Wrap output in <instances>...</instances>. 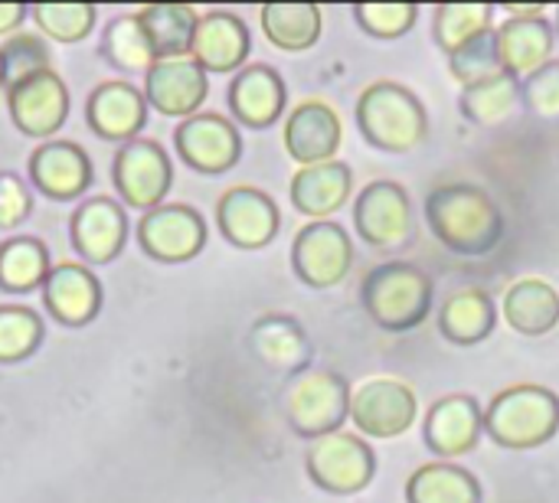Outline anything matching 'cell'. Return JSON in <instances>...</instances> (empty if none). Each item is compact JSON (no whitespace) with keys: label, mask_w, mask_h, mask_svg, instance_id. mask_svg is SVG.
I'll use <instances>...</instances> for the list:
<instances>
[{"label":"cell","mask_w":559,"mask_h":503,"mask_svg":"<svg viewBox=\"0 0 559 503\" xmlns=\"http://www.w3.org/2000/svg\"><path fill=\"white\" fill-rule=\"evenodd\" d=\"M85 115L98 137L128 144L147 121V101L131 82H105L92 92Z\"/></svg>","instance_id":"obj_25"},{"label":"cell","mask_w":559,"mask_h":503,"mask_svg":"<svg viewBox=\"0 0 559 503\" xmlns=\"http://www.w3.org/2000/svg\"><path fill=\"white\" fill-rule=\"evenodd\" d=\"M367 318L386 334H406L426 324L436 301L432 278L413 262H380L360 285Z\"/></svg>","instance_id":"obj_3"},{"label":"cell","mask_w":559,"mask_h":503,"mask_svg":"<svg viewBox=\"0 0 559 503\" xmlns=\"http://www.w3.org/2000/svg\"><path fill=\"white\" fill-rule=\"evenodd\" d=\"M501 314L521 337H547L559 327V291L544 278H521L504 291Z\"/></svg>","instance_id":"obj_27"},{"label":"cell","mask_w":559,"mask_h":503,"mask_svg":"<svg viewBox=\"0 0 559 503\" xmlns=\"http://www.w3.org/2000/svg\"><path fill=\"white\" fill-rule=\"evenodd\" d=\"M216 223H219V232L236 249L252 252V249H265L278 236L282 216L269 193L255 187H233L219 196Z\"/></svg>","instance_id":"obj_13"},{"label":"cell","mask_w":559,"mask_h":503,"mask_svg":"<svg viewBox=\"0 0 559 503\" xmlns=\"http://www.w3.org/2000/svg\"><path fill=\"white\" fill-rule=\"evenodd\" d=\"M559 432V396L537 383H514L485 406V435L504 452H534Z\"/></svg>","instance_id":"obj_4"},{"label":"cell","mask_w":559,"mask_h":503,"mask_svg":"<svg viewBox=\"0 0 559 503\" xmlns=\"http://www.w3.org/2000/svg\"><path fill=\"white\" fill-rule=\"evenodd\" d=\"M354 20L373 39H400L416 26L419 7L416 3H354Z\"/></svg>","instance_id":"obj_40"},{"label":"cell","mask_w":559,"mask_h":503,"mask_svg":"<svg viewBox=\"0 0 559 503\" xmlns=\"http://www.w3.org/2000/svg\"><path fill=\"white\" fill-rule=\"evenodd\" d=\"M495 33L501 65L518 82H524L554 59L557 29L544 16H508L501 26H495Z\"/></svg>","instance_id":"obj_20"},{"label":"cell","mask_w":559,"mask_h":503,"mask_svg":"<svg viewBox=\"0 0 559 503\" xmlns=\"http://www.w3.org/2000/svg\"><path fill=\"white\" fill-rule=\"evenodd\" d=\"M33 16H36L39 29L59 43L85 39L95 26V7L92 3H36Z\"/></svg>","instance_id":"obj_39"},{"label":"cell","mask_w":559,"mask_h":503,"mask_svg":"<svg viewBox=\"0 0 559 503\" xmlns=\"http://www.w3.org/2000/svg\"><path fill=\"white\" fill-rule=\"evenodd\" d=\"M406 503H485V488L455 462H429L409 475Z\"/></svg>","instance_id":"obj_29"},{"label":"cell","mask_w":559,"mask_h":503,"mask_svg":"<svg viewBox=\"0 0 559 503\" xmlns=\"http://www.w3.org/2000/svg\"><path fill=\"white\" fill-rule=\"evenodd\" d=\"M128 239V216L115 200H88L72 216V245L85 262H111Z\"/></svg>","instance_id":"obj_24"},{"label":"cell","mask_w":559,"mask_h":503,"mask_svg":"<svg viewBox=\"0 0 559 503\" xmlns=\"http://www.w3.org/2000/svg\"><path fill=\"white\" fill-rule=\"evenodd\" d=\"M249 350L265 370L292 380L308 373L314 357L308 331L292 314H262L249 331Z\"/></svg>","instance_id":"obj_17"},{"label":"cell","mask_w":559,"mask_h":503,"mask_svg":"<svg viewBox=\"0 0 559 503\" xmlns=\"http://www.w3.org/2000/svg\"><path fill=\"white\" fill-rule=\"evenodd\" d=\"M521 105L540 118V121H559V59L554 56L544 69L527 75L521 82Z\"/></svg>","instance_id":"obj_41"},{"label":"cell","mask_w":559,"mask_h":503,"mask_svg":"<svg viewBox=\"0 0 559 503\" xmlns=\"http://www.w3.org/2000/svg\"><path fill=\"white\" fill-rule=\"evenodd\" d=\"M518 105H521V82L511 79L508 72L488 82H478L472 88H462L459 95L462 115L478 128H498L518 111Z\"/></svg>","instance_id":"obj_32"},{"label":"cell","mask_w":559,"mask_h":503,"mask_svg":"<svg viewBox=\"0 0 559 503\" xmlns=\"http://www.w3.org/2000/svg\"><path fill=\"white\" fill-rule=\"evenodd\" d=\"M305 471L318 491L334 498H354L373 484L377 452L367 445V439L354 432H334L308 445Z\"/></svg>","instance_id":"obj_6"},{"label":"cell","mask_w":559,"mask_h":503,"mask_svg":"<svg viewBox=\"0 0 559 503\" xmlns=\"http://www.w3.org/2000/svg\"><path fill=\"white\" fill-rule=\"evenodd\" d=\"M49 252L39 239H7L0 245V288L26 295L49 278Z\"/></svg>","instance_id":"obj_33"},{"label":"cell","mask_w":559,"mask_h":503,"mask_svg":"<svg viewBox=\"0 0 559 503\" xmlns=\"http://www.w3.org/2000/svg\"><path fill=\"white\" fill-rule=\"evenodd\" d=\"M0 62H3V85L13 88L33 75L49 72V49L39 36L20 33L0 46Z\"/></svg>","instance_id":"obj_38"},{"label":"cell","mask_w":559,"mask_h":503,"mask_svg":"<svg viewBox=\"0 0 559 503\" xmlns=\"http://www.w3.org/2000/svg\"><path fill=\"white\" fill-rule=\"evenodd\" d=\"M547 13V7L544 3H527V7H521V3H508L504 7V16H544Z\"/></svg>","instance_id":"obj_44"},{"label":"cell","mask_w":559,"mask_h":503,"mask_svg":"<svg viewBox=\"0 0 559 503\" xmlns=\"http://www.w3.org/2000/svg\"><path fill=\"white\" fill-rule=\"evenodd\" d=\"M498 327V304L485 288H459L439 311V334L452 347H478Z\"/></svg>","instance_id":"obj_26"},{"label":"cell","mask_w":559,"mask_h":503,"mask_svg":"<svg viewBox=\"0 0 559 503\" xmlns=\"http://www.w3.org/2000/svg\"><path fill=\"white\" fill-rule=\"evenodd\" d=\"M102 56L121 72H147L157 56L141 29L138 16H118L102 33Z\"/></svg>","instance_id":"obj_35"},{"label":"cell","mask_w":559,"mask_h":503,"mask_svg":"<svg viewBox=\"0 0 559 503\" xmlns=\"http://www.w3.org/2000/svg\"><path fill=\"white\" fill-rule=\"evenodd\" d=\"M354 121L360 137L383 154H409L429 137L426 105L393 79H377L357 95Z\"/></svg>","instance_id":"obj_2"},{"label":"cell","mask_w":559,"mask_h":503,"mask_svg":"<svg viewBox=\"0 0 559 503\" xmlns=\"http://www.w3.org/2000/svg\"><path fill=\"white\" fill-rule=\"evenodd\" d=\"M554 29H557V36H559V7H557V26H554Z\"/></svg>","instance_id":"obj_45"},{"label":"cell","mask_w":559,"mask_h":503,"mask_svg":"<svg viewBox=\"0 0 559 503\" xmlns=\"http://www.w3.org/2000/svg\"><path fill=\"white\" fill-rule=\"evenodd\" d=\"M147 101L167 115V118H193L197 108L206 101L210 92V79L200 69V62L193 56H177V59H157L147 69V82H144Z\"/></svg>","instance_id":"obj_15"},{"label":"cell","mask_w":559,"mask_h":503,"mask_svg":"<svg viewBox=\"0 0 559 503\" xmlns=\"http://www.w3.org/2000/svg\"><path fill=\"white\" fill-rule=\"evenodd\" d=\"M491 3H439L432 13V39L445 56H452L468 39L491 29Z\"/></svg>","instance_id":"obj_34"},{"label":"cell","mask_w":559,"mask_h":503,"mask_svg":"<svg viewBox=\"0 0 559 503\" xmlns=\"http://www.w3.org/2000/svg\"><path fill=\"white\" fill-rule=\"evenodd\" d=\"M180 157L200 173H226L239 164L242 137L236 124L223 115H193L177 128Z\"/></svg>","instance_id":"obj_14"},{"label":"cell","mask_w":559,"mask_h":503,"mask_svg":"<svg viewBox=\"0 0 559 503\" xmlns=\"http://www.w3.org/2000/svg\"><path fill=\"white\" fill-rule=\"evenodd\" d=\"M26 16L23 3H0V33H10L13 26H20Z\"/></svg>","instance_id":"obj_43"},{"label":"cell","mask_w":559,"mask_h":503,"mask_svg":"<svg viewBox=\"0 0 559 503\" xmlns=\"http://www.w3.org/2000/svg\"><path fill=\"white\" fill-rule=\"evenodd\" d=\"M43 340V321L26 308H0V363L26 360Z\"/></svg>","instance_id":"obj_37"},{"label":"cell","mask_w":559,"mask_h":503,"mask_svg":"<svg viewBox=\"0 0 559 503\" xmlns=\"http://www.w3.org/2000/svg\"><path fill=\"white\" fill-rule=\"evenodd\" d=\"M292 268L298 282L311 291H328L347 282L354 268V242L347 229L334 219L308 223L292 242Z\"/></svg>","instance_id":"obj_8"},{"label":"cell","mask_w":559,"mask_h":503,"mask_svg":"<svg viewBox=\"0 0 559 503\" xmlns=\"http://www.w3.org/2000/svg\"><path fill=\"white\" fill-rule=\"evenodd\" d=\"M262 29L282 52H305L321 39L324 16L318 3H265Z\"/></svg>","instance_id":"obj_31"},{"label":"cell","mask_w":559,"mask_h":503,"mask_svg":"<svg viewBox=\"0 0 559 503\" xmlns=\"http://www.w3.org/2000/svg\"><path fill=\"white\" fill-rule=\"evenodd\" d=\"M344 141V124L328 101H301L285 121V151L298 167H314L337 160Z\"/></svg>","instance_id":"obj_16"},{"label":"cell","mask_w":559,"mask_h":503,"mask_svg":"<svg viewBox=\"0 0 559 503\" xmlns=\"http://www.w3.org/2000/svg\"><path fill=\"white\" fill-rule=\"evenodd\" d=\"M429 232L462 259L491 255L504 239V213L488 190L475 183H439L426 196Z\"/></svg>","instance_id":"obj_1"},{"label":"cell","mask_w":559,"mask_h":503,"mask_svg":"<svg viewBox=\"0 0 559 503\" xmlns=\"http://www.w3.org/2000/svg\"><path fill=\"white\" fill-rule=\"evenodd\" d=\"M354 170L344 160H328L314 167H298L292 177V206L311 223L331 219L337 209L350 203Z\"/></svg>","instance_id":"obj_21"},{"label":"cell","mask_w":559,"mask_h":503,"mask_svg":"<svg viewBox=\"0 0 559 503\" xmlns=\"http://www.w3.org/2000/svg\"><path fill=\"white\" fill-rule=\"evenodd\" d=\"M7 105L13 124L29 137H49L62 128L69 115V92L62 79L49 69L43 75H33L13 88H7Z\"/></svg>","instance_id":"obj_18"},{"label":"cell","mask_w":559,"mask_h":503,"mask_svg":"<svg viewBox=\"0 0 559 503\" xmlns=\"http://www.w3.org/2000/svg\"><path fill=\"white\" fill-rule=\"evenodd\" d=\"M141 29L154 49L157 59H177L190 52L193 33H197V10L187 3H151L138 10Z\"/></svg>","instance_id":"obj_30"},{"label":"cell","mask_w":559,"mask_h":503,"mask_svg":"<svg viewBox=\"0 0 559 503\" xmlns=\"http://www.w3.org/2000/svg\"><path fill=\"white\" fill-rule=\"evenodd\" d=\"M354 232L373 249H400L413 236V203L396 180H373L354 196Z\"/></svg>","instance_id":"obj_9"},{"label":"cell","mask_w":559,"mask_h":503,"mask_svg":"<svg viewBox=\"0 0 559 503\" xmlns=\"http://www.w3.org/2000/svg\"><path fill=\"white\" fill-rule=\"evenodd\" d=\"M416 419H419L416 393L393 376L367 380L350 393L347 422L357 429L360 439H373V442L400 439L413 429Z\"/></svg>","instance_id":"obj_7"},{"label":"cell","mask_w":559,"mask_h":503,"mask_svg":"<svg viewBox=\"0 0 559 503\" xmlns=\"http://www.w3.org/2000/svg\"><path fill=\"white\" fill-rule=\"evenodd\" d=\"M350 383L337 370H308L285 393V416L295 435L314 442L344 432L350 416Z\"/></svg>","instance_id":"obj_5"},{"label":"cell","mask_w":559,"mask_h":503,"mask_svg":"<svg viewBox=\"0 0 559 503\" xmlns=\"http://www.w3.org/2000/svg\"><path fill=\"white\" fill-rule=\"evenodd\" d=\"M138 242L154 262H190L206 245V223L193 206H157L138 223Z\"/></svg>","instance_id":"obj_12"},{"label":"cell","mask_w":559,"mask_h":503,"mask_svg":"<svg viewBox=\"0 0 559 503\" xmlns=\"http://www.w3.org/2000/svg\"><path fill=\"white\" fill-rule=\"evenodd\" d=\"M285 101H288V88H285L282 75L265 62L239 69L233 85H229L233 118L249 131L272 128L285 111Z\"/></svg>","instance_id":"obj_19"},{"label":"cell","mask_w":559,"mask_h":503,"mask_svg":"<svg viewBox=\"0 0 559 503\" xmlns=\"http://www.w3.org/2000/svg\"><path fill=\"white\" fill-rule=\"evenodd\" d=\"M174 183L170 157L157 141H128L115 157V187L131 209H157Z\"/></svg>","instance_id":"obj_11"},{"label":"cell","mask_w":559,"mask_h":503,"mask_svg":"<svg viewBox=\"0 0 559 503\" xmlns=\"http://www.w3.org/2000/svg\"><path fill=\"white\" fill-rule=\"evenodd\" d=\"M46 308L69 327L88 324L102 308V285L85 265H56L43 285Z\"/></svg>","instance_id":"obj_28"},{"label":"cell","mask_w":559,"mask_h":503,"mask_svg":"<svg viewBox=\"0 0 559 503\" xmlns=\"http://www.w3.org/2000/svg\"><path fill=\"white\" fill-rule=\"evenodd\" d=\"M423 439L439 462H455L465 458L478 448L485 439V409L475 396L468 393H452L442 396L429 406L426 422H423Z\"/></svg>","instance_id":"obj_10"},{"label":"cell","mask_w":559,"mask_h":503,"mask_svg":"<svg viewBox=\"0 0 559 503\" xmlns=\"http://www.w3.org/2000/svg\"><path fill=\"white\" fill-rule=\"evenodd\" d=\"M29 180L49 200H75L92 183V160L72 141H49L29 157Z\"/></svg>","instance_id":"obj_23"},{"label":"cell","mask_w":559,"mask_h":503,"mask_svg":"<svg viewBox=\"0 0 559 503\" xmlns=\"http://www.w3.org/2000/svg\"><path fill=\"white\" fill-rule=\"evenodd\" d=\"M29 216V193L20 177L0 173V229H16Z\"/></svg>","instance_id":"obj_42"},{"label":"cell","mask_w":559,"mask_h":503,"mask_svg":"<svg viewBox=\"0 0 559 503\" xmlns=\"http://www.w3.org/2000/svg\"><path fill=\"white\" fill-rule=\"evenodd\" d=\"M449 75H452L462 88H472V85H478V82H488V79H495V75H504L495 26L485 29L481 36L468 39L462 49H455V52L449 56Z\"/></svg>","instance_id":"obj_36"},{"label":"cell","mask_w":559,"mask_h":503,"mask_svg":"<svg viewBox=\"0 0 559 503\" xmlns=\"http://www.w3.org/2000/svg\"><path fill=\"white\" fill-rule=\"evenodd\" d=\"M0 85H3V62H0Z\"/></svg>","instance_id":"obj_46"},{"label":"cell","mask_w":559,"mask_h":503,"mask_svg":"<svg viewBox=\"0 0 559 503\" xmlns=\"http://www.w3.org/2000/svg\"><path fill=\"white\" fill-rule=\"evenodd\" d=\"M249 46L252 39H249L246 23L226 10H213L200 16L193 43H190V56L200 62L203 72H236L246 65Z\"/></svg>","instance_id":"obj_22"}]
</instances>
